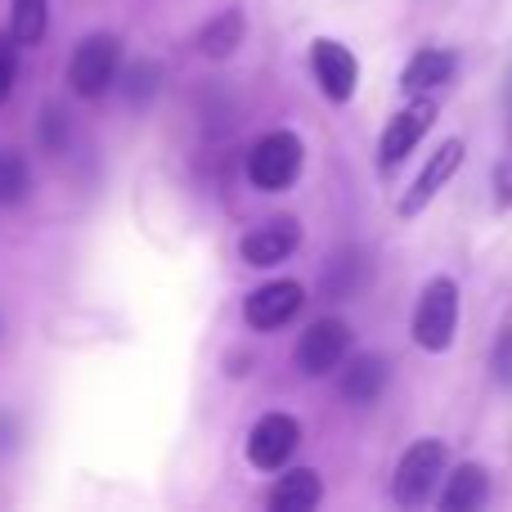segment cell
Returning <instances> with one entry per match:
<instances>
[{
  "label": "cell",
  "instance_id": "obj_1",
  "mask_svg": "<svg viewBox=\"0 0 512 512\" xmlns=\"http://www.w3.org/2000/svg\"><path fill=\"white\" fill-rule=\"evenodd\" d=\"M409 333H414V342L423 346L427 355H441L454 346V337H459V283H454L450 274H436L423 288Z\"/></svg>",
  "mask_w": 512,
  "mask_h": 512
},
{
  "label": "cell",
  "instance_id": "obj_2",
  "mask_svg": "<svg viewBox=\"0 0 512 512\" xmlns=\"http://www.w3.org/2000/svg\"><path fill=\"white\" fill-rule=\"evenodd\" d=\"M445 468H450V450H445V441H436V436L414 441L405 454H400L396 477H391V495H396V504L400 508L427 504L432 490H436V481L445 477Z\"/></svg>",
  "mask_w": 512,
  "mask_h": 512
},
{
  "label": "cell",
  "instance_id": "obj_3",
  "mask_svg": "<svg viewBox=\"0 0 512 512\" xmlns=\"http://www.w3.org/2000/svg\"><path fill=\"white\" fill-rule=\"evenodd\" d=\"M301 162H306V144L297 131H270L252 144L248 153V180L265 194H279V189L297 185Z\"/></svg>",
  "mask_w": 512,
  "mask_h": 512
},
{
  "label": "cell",
  "instance_id": "obj_4",
  "mask_svg": "<svg viewBox=\"0 0 512 512\" xmlns=\"http://www.w3.org/2000/svg\"><path fill=\"white\" fill-rule=\"evenodd\" d=\"M117 72H122V41L113 32H90L68 59V81L81 99H99L117 81Z\"/></svg>",
  "mask_w": 512,
  "mask_h": 512
},
{
  "label": "cell",
  "instance_id": "obj_5",
  "mask_svg": "<svg viewBox=\"0 0 512 512\" xmlns=\"http://www.w3.org/2000/svg\"><path fill=\"white\" fill-rule=\"evenodd\" d=\"M346 351H351V328H346L342 319L324 315L297 337V346H292V364H297L306 378H324V373H333L337 364L346 360Z\"/></svg>",
  "mask_w": 512,
  "mask_h": 512
},
{
  "label": "cell",
  "instance_id": "obj_6",
  "mask_svg": "<svg viewBox=\"0 0 512 512\" xmlns=\"http://www.w3.org/2000/svg\"><path fill=\"white\" fill-rule=\"evenodd\" d=\"M463 158H468V144L463 140H445L441 149L432 153V158L423 162V171L414 176V185L400 194V203H396V212L405 216H418V212H427V203H432L441 189H450V180L459 176V167H463Z\"/></svg>",
  "mask_w": 512,
  "mask_h": 512
},
{
  "label": "cell",
  "instance_id": "obj_7",
  "mask_svg": "<svg viewBox=\"0 0 512 512\" xmlns=\"http://www.w3.org/2000/svg\"><path fill=\"white\" fill-rule=\"evenodd\" d=\"M432 122H436V99H427V95H418L409 108H400V113L387 122L382 140H378V167L382 171H396L400 162H405L409 153L423 144V135L432 131Z\"/></svg>",
  "mask_w": 512,
  "mask_h": 512
},
{
  "label": "cell",
  "instance_id": "obj_8",
  "mask_svg": "<svg viewBox=\"0 0 512 512\" xmlns=\"http://www.w3.org/2000/svg\"><path fill=\"white\" fill-rule=\"evenodd\" d=\"M301 427L292 414H261L248 432V463L256 472H279L297 454Z\"/></svg>",
  "mask_w": 512,
  "mask_h": 512
},
{
  "label": "cell",
  "instance_id": "obj_9",
  "mask_svg": "<svg viewBox=\"0 0 512 512\" xmlns=\"http://www.w3.org/2000/svg\"><path fill=\"white\" fill-rule=\"evenodd\" d=\"M301 306H306V288H301L297 279H270L248 292L243 319H248V328H256V333H274V328L288 324Z\"/></svg>",
  "mask_w": 512,
  "mask_h": 512
},
{
  "label": "cell",
  "instance_id": "obj_10",
  "mask_svg": "<svg viewBox=\"0 0 512 512\" xmlns=\"http://www.w3.org/2000/svg\"><path fill=\"white\" fill-rule=\"evenodd\" d=\"M310 72H315L319 90H324L333 104H346V99H355V86H360V59H355V54L346 50L342 41H333V36H319V41L310 45Z\"/></svg>",
  "mask_w": 512,
  "mask_h": 512
},
{
  "label": "cell",
  "instance_id": "obj_11",
  "mask_svg": "<svg viewBox=\"0 0 512 512\" xmlns=\"http://www.w3.org/2000/svg\"><path fill=\"white\" fill-rule=\"evenodd\" d=\"M297 248H301V230H297L292 216H274V221L256 225V230H248L243 243H239L243 261H248L252 270H270V265L288 261Z\"/></svg>",
  "mask_w": 512,
  "mask_h": 512
},
{
  "label": "cell",
  "instance_id": "obj_12",
  "mask_svg": "<svg viewBox=\"0 0 512 512\" xmlns=\"http://www.w3.org/2000/svg\"><path fill=\"white\" fill-rule=\"evenodd\" d=\"M454 72H459V54L441 50V45H427V50H418L414 59L405 63V72H400V90H405V95H427V90L450 86Z\"/></svg>",
  "mask_w": 512,
  "mask_h": 512
},
{
  "label": "cell",
  "instance_id": "obj_13",
  "mask_svg": "<svg viewBox=\"0 0 512 512\" xmlns=\"http://www.w3.org/2000/svg\"><path fill=\"white\" fill-rule=\"evenodd\" d=\"M490 499V472L481 463H459V468L445 477L441 490V508L445 512H472Z\"/></svg>",
  "mask_w": 512,
  "mask_h": 512
},
{
  "label": "cell",
  "instance_id": "obj_14",
  "mask_svg": "<svg viewBox=\"0 0 512 512\" xmlns=\"http://www.w3.org/2000/svg\"><path fill=\"white\" fill-rule=\"evenodd\" d=\"M387 373H391V364L382 360V355H355L342 369V400H351V405H373V400L382 396V387H387Z\"/></svg>",
  "mask_w": 512,
  "mask_h": 512
},
{
  "label": "cell",
  "instance_id": "obj_15",
  "mask_svg": "<svg viewBox=\"0 0 512 512\" xmlns=\"http://www.w3.org/2000/svg\"><path fill=\"white\" fill-rule=\"evenodd\" d=\"M243 36H248L243 9H221L216 18H207V23L198 27V50H203L207 59H230V54L243 45Z\"/></svg>",
  "mask_w": 512,
  "mask_h": 512
},
{
  "label": "cell",
  "instance_id": "obj_16",
  "mask_svg": "<svg viewBox=\"0 0 512 512\" xmlns=\"http://www.w3.org/2000/svg\"><path fill=\"white\" fill-rule=\"evenodd\" d=\"M324 499V486H319V472L310 468H292L279 477V486L270 490V508L279 512H310Z\"/></svg>",
  "mask_w": 512,
  "mask_h": 512
},
{
  "label": "cell",
  "instance_id": "obj_17",
  "mask_svg": "<svg viewBox=\"0 0 512 512\" xmlns=\"http://www.w3.org/2000/svg\"><path fill=\"white\" fill-rule=\"evenodd\" d=\"M364 279H369V261H364V252L333 256V265H328V274H324V297L328 301L355 297V292L364 288Z\"/></svg>",
  "mask_w": 512,
  "mask_h": 512
},
{
  "label": "cell",
  "instance_id": "obj_18",
  "mask_svg": "<svg viewBox=\"0 0 512 512\" xmlns=\"http://www.w3.org/2000/svg\"><path fill=\"white\" fill-rule=\"evenodd\" d=\"M50 27V0H14L9 9V36L18 45H41Z\"/></svg>",
  "mask_w": 512,
  "mask_h": 512
},
{
  "label": "cell",
  "instance_id": "obj_19",
  "mask_svg": "<svg viewBox=\"0 0 512 512\" xmlns=\"http://www.w3.org/2000/svg\"><path fill=\"white\" fill-rule=\"evenodd\" d=\"M117 77H122V95L131 99V104H149L162 90V63L135 59V63H126V72H117Z\"/></svg>",
  "mask_w": 512,
  "mask_h": 512
},
{
  "label": "cell",
  "instance_id": "obj_20",
  "mask_svg": "<svg viewBox=\"0 0 512 512\" xmlns=\"http://www.w3.org/2000/svg\"><path fill=\"white\" fill-rule=\"evenodd\" d=\"M27 194V162L18 153H0V203H18Z\"/></svg>",
  "mask_w": 512,
  "mask_h": 512
},
{
  "label": "cell",
  "instance_id": "obj_21",
  "mask_svg": "<svg viewBox=\"0 0 512 512\" xmlns=\"http://www.w3.org/2000/svg\"><path fill=\"white\" fill-rule=\"evenodd\" d=\"M14 77H18V41L9 32H0V104L14 90Z\"/></svg>",
  "mask_w": 512,
  "mask_h": 512
},
{
  "label": "cell",
  "instance_id": "obj_22",
  "mask_svg": "<svg viewBox=\"0 0 512 512\" xmlns=\"http://www.w3.org/2000/svg\"><path fill=\"white\" fill-rule=\"evenodd\" d=\"M41 144L50 153H63V144H68V117H63V108H45V117H41Z\"/></svg>",
  "mask_w": 512,
  "mask_h": 512
},
{
  "label": "cell",
  "instance_id": "obj_23",
  "mask_svg": "<svg viewBox=\"0 0 512 512\" xmlns=\"http://www.w3.org/2000/svg\"><path fill=\"white\" fill-rule=\"evenodd\" d=\"M495 198H499V207H512V149L495 167Z\"/></svg>",
  "mask_w": 512,
  "mask_h": 512
},
{
  "label": "cell",
  "instance_id": "obj_24",
  "mask_svg": "<svg viewBox=\"0 0 512 512\" xmlns=\"http://www.w3.org/2000/svg\"><path fill=\"white\" fill-rule=\"evenodd\" d=\"M495 364H499V378L512 382V328L499 337V351H495Z\"/></svg>",
  "mask_w": 512,
  "mask_h": 512
},
{
  "label": "cell",
  "instance_id": "obj_25",
  "mask_svg": "<svg viewBox=\"0 0 512 512\" xmlns=\"http://www.w3.org/2000/svg\"><path fill=\"white\" fill-rule=\"evenodd\" d=\"M504 99H508V117H512V77H508V95Z\"/></svg>",
  "mask_w": 512,
  "mask_h": 512
}]
</instances>
